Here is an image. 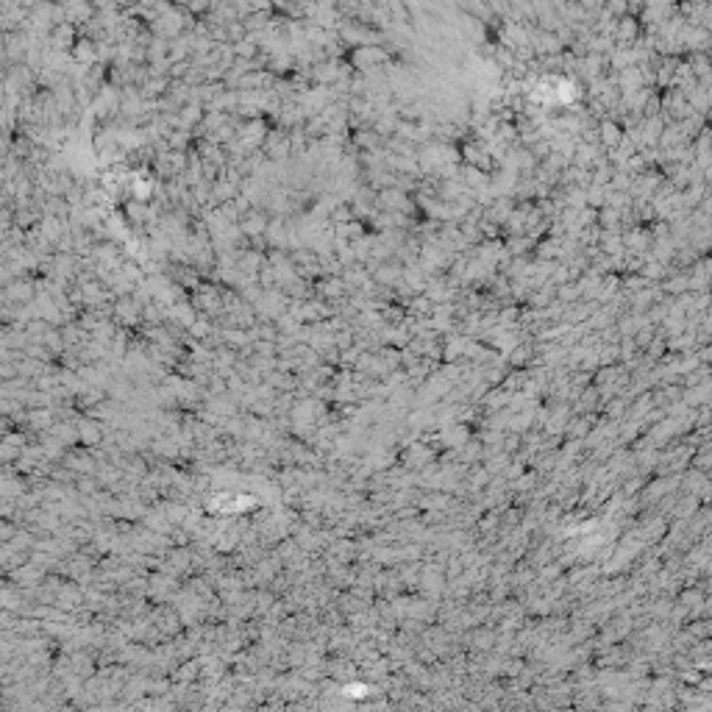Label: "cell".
Segmentation results:
<instances>
[{
    "label": "cell",
    "instance_id": "obj_2",
    "mask_svg": "<svg viewBox=\"0 0 712 712\" xmlns=\"http://www.w3.org/2000/svg\"><path fill=\"white\" fill-rule=\"evenodd\" d=\"M576 3L587 12V15H598L604 9V0H576Z\"/></svg>",
    "mask_w": 712,
    "mask_h": 712
},
{
    "label": "cell",
    "instance_id": "obj_1",
    "mask_svg": "<svg viewBox=\"0 0 712 712\" xmlns=\"http://www.w3.org/2000/svg\"><path fill=\"white\" fill-rule=\"evenodd\" d=\"M637 34H640V23H637L632 15H621V17L615 20V28H612L615 42L629 45V42H634V39H637Z\"/></svg>",
    "mask_w": 712,
    "mask_h": 712
}]
</instances>
